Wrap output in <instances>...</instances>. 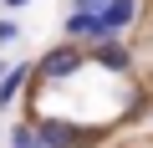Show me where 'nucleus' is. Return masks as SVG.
Instances as JSON below:
<instances>
[{
	"label": "nucleus",
	"instance_id": "obj_1",
	"mask_svg": "<svg viewBox=\"0 0 153 148\" xmlns=\"http://www.w3.org/2000/svg\"><path fill=\"white\" fill-rule=\"evenodd\" d=\"M87 61H92V51H82V46L66 36L61 46H51V51L36 61V77H41V82H61V77H71V71H82Z\"/></svg>",
	"mask_w": 153,
	"mask_h": 148
},
{
	"label": "nucleus",
	"instance_id": "obj_2",
	"mask_svg": "<svg viewBox=\"0 0 153 148\" xmlns=\"http://www.w3.org/2000/svg\"><path fill=\"white\" fill-rule=\"evenodd\" d=\"M41 138H46V148H82V128H76L71 118H46Z\"/></svg>",
	"mask_w": 153,
	"mask_h": 148
},
{
	"label": "nucleus",
	"instance_id": "obj_3",
	"mask_svg": "<svg viewBox=\"0 0 153 148\" xmlns=\"http://www.w3.org/2000/svg\"><path fill=\"white\" fill-rule=\"evenodd\" d=\"M92 61H102L107 71H128L133 61H128V46L117 41V36H102V41H92Z\"/></svg>",
	"mask_w": 153,
	"mask_h": 148
},
{
	"label": "nucleus",
	"instance_id": "obj_4",
	"mask_svg": "<svg viewBox=\"0 0 153 148\" xmlns=\"http://www.w3.org/2000/svg\"><path fill=\"white\" fill-rule=\"evenodd\" d=\"M102 21H107V31L117 36V31H128L133 21H138V0H102Z\"/></svg>",
	"mask_w": 153,
	"mask_h": 148
},
{
	"label": "nucleus",
	"instance_id": "obj_5",
	"mask_svg": "<svg viewBox=\"0 0 153 148\" xmlns=\"http://www.w3.org/2000/svg\"><path fill=\"white\" fill-rule=\"evenodd\" d=\"M31 71H36V66H31V61H16V66H10V71H5V77H0V112H5V107H10V102H16V92H21V87H26V77H31Z\"/></svg>",
	"mask_w": 153,
	"mask_h": 148
},
{
	"label": "nucleus",
	"instance_id": "obj_6",
	"mask_svg": "<svg viewBox=\"0 0 153 148\" xmlns=\"http://www.w3.org/2000/svg\"><path fill=\"white\" fill-rule=\"evenodd\" d=\"M10 148H46L41 123H16V128H10Z\"/></svg>",
	"mask_w": 153,
	"mask_h": 148
},
{
	"label": "nucleus",
	"instance_id": "obj_7",
	"mask_svg": "<svg viewBox=\"0 0 153 148\" xmlns=\"http://www.w3.org/2000/svg\"><path fill=\"white\" fill-rule=\"evenodd\" d=\"M16 41H21V26L10 16H0V46H16Z\"/></svg>",
	"mask_w": 153,
	"mask_h": 148
},
{
	"label": "nucleus",
	"instance_id": "obj_8",
	"mask_svg": "<svg viewBox=\"0 0 153 148\" xmlns=\"http://www.w3.org/2000/svg\"><path fill=\"white\" fill-rule=\"evenodd\" d=\"M5 5H10V10H21V5H31V0H5Z\"/></svg>",
	"mask_w": 153,
	"mask_h": 148
},
{
	"label": "nucleus",
	"instance_id": "obj_9",
	"mask_svg": "<svg viewBox=\"0 0 153 148\" xmlns=\"http://www.w3.org/2000/svg\"><path fill=\"white\" fill-rule=\"evenodd\" d=\"M92 5H97V10H102V0H92Z\"/></svg>",
	"mask_w": 153,
	"mask_h": 148
}]
</instances>
